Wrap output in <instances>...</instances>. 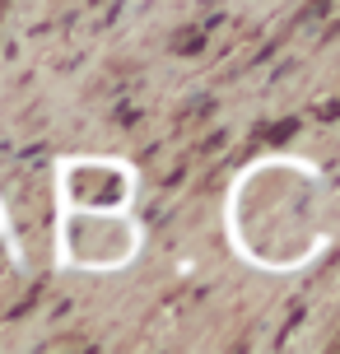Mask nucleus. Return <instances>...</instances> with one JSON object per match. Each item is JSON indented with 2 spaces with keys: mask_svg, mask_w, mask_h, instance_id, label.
I'll list each match as a JSON object with an SVG mask.
<instances>
[{
  "mask_svg": "<svg viewBox=\"0 0 340 354\" xmlns=\"http://www.w3.org/2000/svg\"><path fill=\"white\" fill-rule=\"evenodd\" d=\"M0 10H5V0H0Z\"/></svg>",
  "mask_w": 340,
  "mask_h": 354,
  "instance_id": "nucleus-1",
  "label": "nucleus"
}]
</instances>
